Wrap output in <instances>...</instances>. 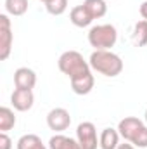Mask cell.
<instances>
[{"label": "cell", "instance_id": "cell-8", "mask_svg": "<svg viewBox=\"0 0 147 149\" xmlns=\"http://www.w3.org/2000/svg\"><path fill=\"white\" fill-rule=\"evenodd\" d=\"M33 102H35V95H33V90H23V88H16L10 95V104L14 106L16 111H30L33 108Z\"/></svg>", "mask_w": 147, "mask_h": 149}, {"label": "cell", "instance_id": "cell-18", "mask_svg": "<svg viewBox=\"0 0 147 149\" xmlns=\"http://www.w3.org/2000/svg\"><path fill=\"white\" fill-rule=\"evenodd\" d=\"M16 125V114L10 108L2 106L0 108V132H9Z\"/></svg>", "mask_w": 147, "mask_h": 149}, {"label": "cell", "instance_id": "cell-17", "mask_svg": "<svg viewBox=\"0 0 147 149\" xmlns=\"http://www.w3.org/2000/svg\"><path fill=\"white\" fill-rule=\"evenodd\" d=\"M28 0H5L3 7L9 16H23L28 10Z\"/></svg>", "mask_w": 147, "mask_h": 149}, {"label": "cell", "instance_id": "cell-19", "mask_svg": "<svg viewBox=\"0 0 147 149\" xmlns=\"http://www.w3.org/2000/svg\"><path fill=\"white\" fill-rule=\"evenodd\" d=\"M45 9L52 16H61L68 9V0H50L49 3H45Z\"/></svg>", "mask_w": 147, "mask_h": 149}, {"label": "cell", "instance_id": "cell-13", "mask_svg": "<svg viewBox=\"0 0 147 149\" xmlns=\"http://www.w3.org/2000/svg\"><path fill=\"white\" fill-rule=\"evenodd\" d=\"M49 149H80V144L76 139H71L62 134H55L49 141Z\"/></svg>", "mask_w": 147, "mask_h": 149}, {"label": "cell", "instance_id": "cell-24", "mask_svg": "<svg viewBox=\"0 0 147 149\" xmlns=\"http://www.w3.org/2000/svg\"><path fill=\"white\" fill-rule=\"evenodd\" d=\"M40 2H43V3H49V2H50V0H40Z\"/></svg>", "mask_w": 147, "mask_h": 149}, {"label": "cell", "instance_id": "cell-20", "mask_svg": "<svg viewBox=\"0 0 147 149\" xmlns=\"http://www.w3.org/2000/svg\"><path fill=\"white\" fill-rule=\"evenodd\" d=\"M0 149H12V139L7 135V132L0 134Z\"/></svg>", "mask_w": 147, "mask_h": 149}, {"label": "cell", "instance_id": "cell-12", "mask_svg": "<svg viewBox=\"0 0 147 149\" xmlns=\"http://www.w3.org/2000/svg\"><path fill=\"white\" fill-rule=\"evenodd\" d=\"M119 132L114 128H104L99 137V148L101 149H116L119 146Z\"/></svg>", "mask_w": 147, "mask_h": 149}, {"label": "cell", "instance_id": "cell-16", "mask_svg": "<svg viewBox=\"0 0 147 149\" xmlns=\"http://www.w3.org/2000/svg\"><path fill=\"white\" fill-rule=\"evenodd\" d=\"M16 148L17 149H47L45 144L42 142V139H40L38 135H35V134H26V135H23V137L17 141Z\"/></svg>", "mask_w": 147, "mask_h": 149}, {"label": "cell", "instance_id": "cell-5", "mask_svg": "<svg viewBox=\"0 0 147 149\" xmlns=\"http://www.w3.org/2000/svg\"><path fill=\"white\" fill-rule=\"evenodd\" d=\"M76 141L80 144V149H97V128L92 121H83L76 127Z\"/></svg>", "mask_w": 147, "mask_h": 149}, {"label": "cell", "instance_id": "cell-23", "mask_svg": "<svg viewBox=\"0 0 147 149\" xmlns=\"http://www.w3.org/2000/svg\"><path fill=\"white\" fill-rule=\"evenodd\" d=\"M144 121H146V125H147V109H146V113H144Z\"/></svg>", "mask_w": 147, "mask_h": 149}, {"label": "cell", "instance_id": "cell-11", "mask_svg": "<svg viewBox=\"0 0 147 149\" xmlns=\"http://www.w3.org/2000/svg\"><path fill=\"white\" fill-rule=\"evenodd\" d=\"M69 21L73 23L76 28H87V26L92 24L94 17L90 16V12L87 10V7L81 3V5H76V7L71 9V12H69Z\"/></svg>", "mask_w": 147, "mask_h": 149}, {"label": "cell", "instance_id": "cell-10", "mask_svg": "<svg viewBox=\"0 0 147 149\" xmlns=\"http://www.w3.org/2000/svg\"><path fill=\"white\" fill-rule=\"evenodd\" d=\"M69 81H71V90L76 95H87V94H90L92 88H94V85H95V78H94L92 71L83 74V76L73 78Z\"/></svg>", "mask_w": 147, "mask_h": 149}, {"label": "cell", "instance_id": "cell-6", "mask_svg": "<svg viewBox=\"0 0 147 149\" xmlns=\"http://www.w3.org/2000/svg\"><path fill=\"white\" fill-rule=\"evenodd\" d=\"M47 125L55 134H61V132H64V130L69 128V125H71V114L64 108H54L47 114Z\"/></svg>", "mask_w": 147, "mask_h": 149}, {"label": "cell", "instance_id": "cell-2", "mask_svg": "<svg viewBox=\"0 0 147 149\" xmlns=\"http://www.w3.org/2000/svg\"><path fill=\"white\" fill-rule=\"evenodd\" d=\"M118 132L126 142L133 144L135 148H147V125L142 120L135 116H126L118 123Z\"/></svg>", "mask_w": 147, "mask_h": 149}, {"label": "cell", "instance_id": "cell-22", "mask_svg": "<svg viewBox=\"0 0 147 149\" xmlns=\"http://www.w3.org/2000/svg\"><path fill=\"white\" fill-rule=\"evenodd\" d=\"M116 149H135V146L130 144V142H123V144H119Z\"/></svg>", "mask_w": 147, "mask_h": 149}, {"label": "cell", "instance_id": "cell-4", "mask_svg": "<svg viewBox=\"0 0 147 149\" xmlns=\"http://www.w3.org/2000/svg\"><path fill=\"white\" fill-rule=\"evenodd\" d=\"M118 42V30L112 24H97L88 31V43L95 50H109Z\"/></svg>", "mask_w": 147, "mask_h": 149}, {"label": "cell", "instance_id": "cell-3", "mask_svg": "<svg viewBox=\"0 0 147 149\" xmlns=\"http://www.w3.org/2000/svg\"><path fill=\"white\" fill-rule=\"evenodd\" d=\"M57 66H59L61 73L66 74L69 80L78 78V76H83V74L92 71L90 63L85 61L83 56L78 50H66V52H62L61 57H59V61H57Z\"/></svg>", "mask_w": 147, "mask_h": 149}, {"label": "cell", "instance_id": "cell-7", "mask_svg": "<svg viewBox=\"0 0 147 149\" xmlns=\"http://www.w3.org/2000/svg\"><path fill=\"white\" fill-rule=\"evenodd\" d=\"M12 50V28L7 14H0V59L7 61Z\"/></svg>", "mask_w": 147, "mask_h": 149}, {"label": "cell", "instance_id": "cell-15", "mask_svg": "<svg viewBox=\"0 0 147 149\" xmlns=\"http://www.w3.org/2000/svg\"><path fill=\"white\" fill-rule=\"evenodd\" d=\"M132 40L135 47H146L147 45V21H139L133 26V33H132Z\"/></svg>", "mask_w": 147, "mask_h": 149}, {"label": "cell", "instance_id": "cell-9", "mask_svg": "<svg viewBox=\"0 0 147 149\" xmlns=\"http://www.w3.org/2000/svg\"><path fill=\"white\" fill-rule=\"evenodd\" d=\"M14 85L16 88L33 90L37 85V73L31 68H17L14 71Z\"/></svg>", "mask_w": 147, "mask_h": 149}, {"label": "cell", "instance_id": "cell-14", "mask_svg": "<svg viewBox=\"0 0 147 149\" xmlns=\"http://www.w3.org/2000/svg\"><path fill=\"white\" fill-rule=\"evenodd\" d=\"M83 5L87 7V10L90 12V16L94 19H101L107 14V3L106 0H85Z\"/></svg>", "mask_w": 147, "mask_h": 149}, {"label": "cell", "instance_id": "cell-1", "mask_svg": "<svg viewBox=\"0 0 147 149\" xmlns=\"http://www.w3.org/2000/svg\"><path fill=\"white\" fill-rule=\"evenodd\" d=\"M88 63L94 71L107 78H114L123 71L121 57L111 50H94L88 57Z\"/></svg>", "mask_w": 147, "mask_h": 149}, {"label": "cell", "instance_id": "cell-21", "mask_svg": "<svg viewBox=\"0 0 147 149\" xmlns=\"http://www.w3.org/2000/svg\"><path fill=\"white\" fill-rule=\"evenodd\" d=\"M139 12H140L142 19H144V21H147V0H146V2H142V5H140Z\"/></svg>", "mask_w": 147, "mask_h": 149}]
</instances>
